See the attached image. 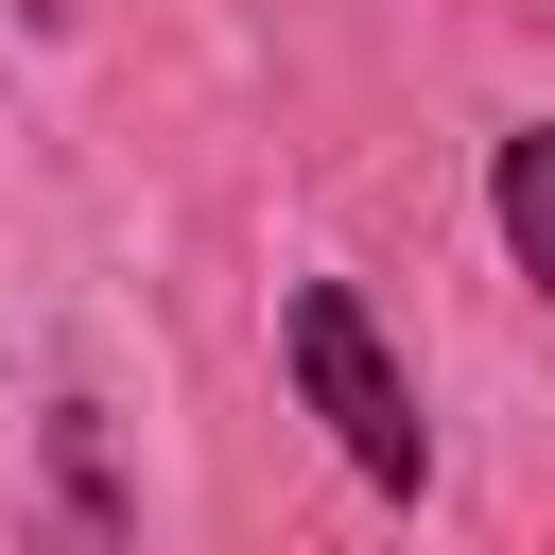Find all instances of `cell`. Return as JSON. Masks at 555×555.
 Wrapping results in <instances>:
<instances>
[{
	"instance_id": "obj_1",
	"label": "cell",
	"mask_w": 555,
	"mask_h": 555,
	"mask_svg": "<svg viewBox=\"0 0 555 555\" xmlns=\"http://www.w3.org/2000/svg\"><path fill=\"white\" fill-rule=\"evenodd\" d=\"M278 364H295V399L330 416V451H347L382 503H416V486H434L416 382L382 364V330H364V295H347V278H295V295H278Z\"/></svg>"
},
{
	"instance_id": "obj_2",
	"label": "cell",
	"mask_w": 555,
	"mask_h": 555,
	"mask_svg": "<svg viewBox=\"0 0 555 555\" xmlns=\"http://www.w3.org/2000/svg\"><path fill=\"white\" fill-rule=\"evenodd\" d=\"M503 243H520V278L555 295V121H520V139H503Z\"/></svg>"
}]
</instances>
